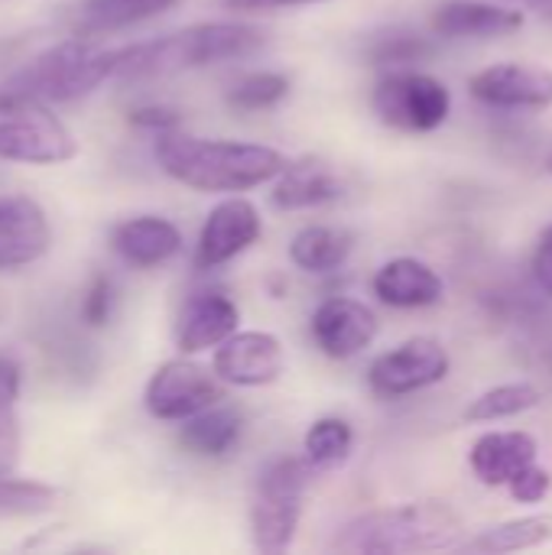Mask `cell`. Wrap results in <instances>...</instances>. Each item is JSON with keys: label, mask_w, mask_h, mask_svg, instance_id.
<instances>
[{"label": "cell", "mask_w": 552, "mask_h": 555, "mask_svg": "<svg viewBox=\"0 0 552 555\" xmlns=\"http://www.w3.org/2000/svg\"><path fill=\"white\" fill-rule=\"evenodd\" d=\"M537 439L530 433H485L468 455L475 478L488 488H508L527 465L537 462Z\"/></svg>", "instance_id": "19"}, {"label": "cell", "mask_w": 552, "mask_h": 555, "mask_svg": "<svg viewBox=\"0 0 552 555\" xmlns=\"http://www.w3.org/2000/svg\"><path fill=\"white\" fill-rule=\"evenodd\" d=\"M241 312L221 289H198L192 293L176 322V345L182 354H198L208 348H218L228 335L238 332Z\"/></svg>", "instance_id": "15"}, {"label": "cell", "mask_w": 552, "mask_h": 555, "mask_svg": "<svg viewBox=\"0 0 552 555\" xmlns=\"http://www.w3.org/2000/svg\"><path fill=\"white\" fill-rule=\"evenodd\" d=\"M309 478H312L309 462L293 455L273 459L257 475L251 494V537L260 553L277 555L290 550L303 520Z\"/></svg>", "instance_id": "5"}, {"label": "cell", "mask_w": 552, "mask_h": 555, "mask_svg": "<svg viewBox=\"0 0 552 555\" xmlns=\"http://www.w3.org/2000/svg\"><path fill=\"white\" fill-rule=\"evenodd\" d=\"M260 231H264V224H260V211L254 208V202H247L241 195L218 202L198 231L195 270L224 267L228 260L244 254L260 237Z\"/></svg>", "instance_id": "11"}, {"label": "cell", "mask_w": 552, "mask_h": 555, "mask_svg": "<svg viewBox=\"0 0 552 555\" xmlns=\"http://www.w3.org/2000/svg\"><path fill=\"white\" fill-rule=\"evenodd\" d=\"M462 537V517L446 501H410L355 517L332 540L335 553H436Z\"/></svg>", "instance_id": "2"}, {"label": "cell", "mask_w": 552, "mask_h": 555, "mask_svg": "<svg viewBox=\"0 0 552 555\" xmlns=\"http://www.w3.org/2000/svg\"><path fill=\"white\" fill-rule=\"evenodd\" d=\"M534 280L547 296H552V241L547 237H540L537 254H534Z\"/></svg>", "instance_id": "34"}, {"label": "cell", "mask_w": 552, "mask_h": 555, "mask_svg": "<svg viewBox=\"0 0 552 555\" xmlns=\"http://www.w3.org/2000/svg\"><path fill=\"white\" fill-rule=\"evenodd\" d=\"M371 107L381 124L403 133H429L452 111L449 88L423 72H390L371 91Z\"/></svg>", "instance_id": "7"}, {"label": "cell", "mask_w": 552, "mask_h": 555, "mask_svg": "<svg viewBox=\"0 0 552 555\" xmlns=\"http://www.w3.org/2000/svg\"><path fill=\"white\" fill-rule=\"evenodd\" d=\"M303 449H306V462L312 472H332L348 462V455L355 449V429L342 416L316 420L303 439Z\"/></svg>", "instance_id": "24"}, {"label": "cell", "mask_w": 552, "mask_h": 555, "mask_svg": "<svg viewBox=\"0 0 552 555\" xmlns=\"http://www.w3.org/2000/svg\"><path fill=\"white\" fill-rule=\"evenodd\" d=\"M286 367L283 345L270 332H234L215 351V374L234 387H267Z\"/></svg>", "instance_id": "12"}, {"label": "cell", "mask_w": 552, "mask_h": 555, "mask_svg": "<svg viewBox=\"0 0 552 555\" xmlns=\"http://www.w3.org/2000/svg\"><path fill=\"white\" fill-rule=\"evenodd\" d=\"M111 247L124 263L150 270V267L172 260L182 250V234L172 221L159 215H140V218L120 221L111 231Z\"/></svg>", "instance_id": "17"}, {"label": "cell", "mask_w": 552, "mask_h": 555, "mask_svg": "<svg viewBox=\"0 0 552 555\" xmlns=\"http://www.w3.org/2000/svg\"><path fill=\"white\" fill-rule=\"evenodd\" d=\"M449 367H452L449 351L436 338H410L371 364L368 384L377 397L397 400L446 380Z\"/></svg>", "instance_id": "9"}, {"label": "cell", "mask_w": 552, "mask_h": 555, "mask_svg": "<svg viewBox=\"0 0 552 555\" xmlns=\"http://www.w3.org/2000/svg\"><path fill=\"white\" fill-rule=\"evenodd\" d=\"M355 250V234L332 224H309L296 231L290 244V260L306 273H332Z\"/></svg>", "instance_id": "22"}, {"label": "cell", "mask_w": 552, "mask_h": 555, "mask_svg": "<svg viewBox=\"0 0 552 555\" xmlns=\"http://www.w3.org/2000/svg\"><path fill=\"white\" fill-rule=\"evenodd\" d=\"M552 488V475L547 468H540L537 462L534 465H527L511 485H508V491H511V498L517 501V504H540V501H547V494H550Z\"/></svg>", "instance_id": "32"}, {"label": "cell", "mask_w": 552, "mask_h": 555, "mask_svg": "<svg viewBox=\"0 0 552 555\" xmlns=\"http://www.w3.org/2000/svg\"><path fill=\"white\" fill-rule=\"evenodd\" d=\"M468 91L475 101L501 111H547L552 107V68L501 62L472 75Z\"/></svg>", "instance_id": "10"}, {"label": "cell", "mask_w": 552, "mask_h": 555, "mask_svg": "<svg viewBox=\"0 0 552 555\" xmlns=\"http://www.w3.org/2000/svg\"><path fill=\"white\" fill-rule=\"evenodd\" d=\"M221 400V384L218 374L195 364V361H166L153 371L146 390H143V406L153 420L163 423H182Z\"/></svg>", "instance_id": "8"}, {"label": "cell", "mask_w": 552, "mask_h": 555, "mask_svg": "<svg viewBox=\"0 0 552 555\" xmlns=\"http://www.w3.org/2000/svg\"><path fill=\"white\" fill-rule=\"evenodd\" d=\"M290 94V78L280 72H254L244 75L241 81H234V88L228 91V104L238 111H264L280 104Z\"/></svg>", "instance_id": "29"}, {"label": "cell", "mask_w": 552, "mask_h": 555, "mask_svg": "<svg viewBox=\"0 0 552 555\" xmlns=\"http://www.w3.org/2000/svg\"><path fill=\"white\" fill-rule=\"evenodd\" d=\"M543 400V393L527 384V380H517V384H501V387H491L485 390L478 400L468 403L465 410V420L468 423H498V420H514L521 413H530L537 410Z\"/></svg>", "instance_id": "26"}, {"label": "cell", "mask_w": 552, "mask_h": 555, "mask_svg": "<svg viewBox=\"0 0 552 555\" xmlns=\"http://www.w3.org/2000/svg\"><path fill=\"white\" fill-rule=\"evenodd\" d=\"M52 244L49 218L26 195L0 198V270H20L46 257Z\"/></svg>", "instance_id": "14"}, {"label": "cell", "mask_w": 552, "mask_h": 555, "mask_svg": "<svg viewBox=\"0 0 552 555\" xmlns=\"http://www.w3.org/2000/svg\"><path fill=\"white\" fill-rule=\"evenodd\" d=\"M527 7H530V10H537L540 16L552 20V0H527Z\"/></svg>", "instance_id": "36"}, {"label": "cell", "mask_w": 552, "mask_h": 555, "mask_svg": "<svg viewBox=\"0 0 552 555\" xmlns=\"http://www.w3.org/2000/svg\"><path fill=\"white\" fill-rule=\"evenodd\" d=\"M20 367L0 358V475H13L20 465Z\"/></svg>", "instance_id": "27"}, {"label": "cell", "mask_w": 552, "mask_h": 555, "mask_svg": "<svg viewBox=\"0 0 552 555\" xmlns=\"http://www.w3.org/2000/svg\"><path fill=\"white\" fill-rule=\"evenodd\" d=\"M59 504V491L42 481H23L0 475V517H36L49 514Z\"/></svg>", "instance_id": "28"}, {"label": "cell", "mask_w": 552, "mask_h": 555, "mask_svg": "<svg viewBox=\"0 0 552 555\" xmlns=\"http://www.w3.org/2000/svg\"><path fill=\"white\" fill-rule=\"evenodd\" d=\"M306 3H325V0H224L228 10H241V13H267V10L306 7Z\"/></svg>", "instance_id": "35"}, {"label": "cell", "mask_w": 552, "mask_h": 555, "mask_svg": "<svg viewBox=\"0 0 552 555\" xmlns=\"http://www.w3.org/2000/svg\"><path fill=\"white\" fill-rule=\"evenodd\" d=\"M342 195H345V179L322 159L286 163L277 172V185H273V205L280 211L322 208L329 202H338Z\"/></svg>", "instance_id": "20"}, {"label": "cell", "mask_w": 552, "mask_h": 555, "mask_svg": "<svg viewBox=\"0 0 552 555\" xmlns=\"http://www.w3.org/2000/svg\"><path fill=\"white\" fill-rule=\"evenodd\" d=\"M111 309H114V283L98 273L88 289H85V299H81V319L88 328H104L111 322Z\"/></svg>", "instance_id": "31"}, {"label": "cell", "mask_w": 552, "mask_h": 555, "mask_svg": "<svg viewBox=\"0 0 552 555\" xmlns=\"http://www.w3.org/2000/svg\"><path fill=\"white\" fill-rule=\"evenodd\" d=\"M117 62L120 49H104L91 36H75L36 55L3 88L46 104H65L91 94L104 78L117 72Z\"/></svg>", "instance_id": "4"}, {"label": "cell", "mask_w": 552, "mask_h": 555, "mask_svg": "<svg viewBox=\"0 0 552 555\" xmlns=\"http://www.w3.org/2000/svg\"><path fill=\"white\" fill-rule=\"evenodd\" d=\"M552 543V517L540 514V517H517L508 524H498L491 530H485L472 550L491 555H508V553H524V550H537Z\"/></svg>", "instance_id": "25"}, {"label": "cell", "mask_w": 552, "mask_h": 555, "mask_svg": "<svg viewBox=\"0 0 552 555\" xmlns=\"http://www.w3.org/2000/svg\"><path fill=\"white\" fill-rule=\"evenodd\" d=\"M374 296L390 309H426L436 306L446 293L442 276L416 260V257H394L374 273Z\"/></svg>", "instance_id": "18"}, {"label": "cell", "mask_w": 552, "mask_h": 555, "mask_svg": "<svg viewBox=\"0 0 552 555\" xmlns=\"http://www.w3.org/2000/svg\"><path fill=\"white\" fill-rule=\"evenodd\" d=\"M130 124L159 137V133H169L179 127V111H172L166 104H143V107L130 111Z\"/></svg>", "instance_id": "33"}, {"label": "cell", "mask_w": 552, "mask_h": 555, "mask_svg": "<svg viewBox=\"0 0 552 555\" xmlns=\"http://www.w3.org/2000/svg\"><path fill=\"white\" fill-rule=\"evenodd\" d=\"M547 169H550V176H552V150H550V156H547Z\"/></svg>", "instance_id": "38"}, {"label": "cell", "mask_w": 552, "mask_h": 555, "mask_svg": "<svg viewBox=\"0 0 552 555\" xmlns=\"http://www.w3.org/2000/svg\"><path fill=\"white\" fill-rule=\"evenodd\" d=\"M524 10L482 3V0H449L433 13V33L446 39H491L524 29Z\"/></svg>", "instance_id": "16"}, {"label": "cell", "mask_w": 552, "mask_h": 555, "mask_svg": "<svg viewBox=\"0 0 552 555\" xmlns=\"http://www.w3.org/2000/svg\"><path fill=\"white\" fill-rule=\"evenodd\" d=\"M433 55V42L416 33H387L377 36L368 49V59L374 65H410Z\"/></svg>", "instance_id": "30"}, {"label": "cell", "mask_w": 552, "mask_h": 555, "mask_svg": "<svg viewBox=\"0 0 552 555\" xmlns=\"http://www.w3.org/2000/svg\"><path fill=\"white\" fill-rule=\"evenodd\" d=\"M312 341L325 358L348 361L377 338V315L348 296H332L312 312Z\"/></svg>", "instance_id": "13"}, {"label": "cell", "mask_w": 552, "mask_h": 555, "mask_svg": "<svg viewBox=\"0 0 552 555\" xmlns=\"http://www.w3.org/2000/svg\"><path fill=\"white\" fill-rule=\"evenodd\" d=\"M267 42V33L251 23H195L172 36L120 46V62L114 75L150 78L182 68H205L228 59H244Z\"/></svg>", "instance_id": "3"}, {"label": "cell", "mask_w": 552, "mask_h": 555, "mask_svg": "<svg viewBox=\"0 0 552 555\" xmlns=\"http://www.w3.org/2000/svg\"><path fill=\"white\" fill-rule=\"evenodd\" d=\"M540 237H547V241H552V224H550V228H547V231H543V234H540Z\"/></svg>", "instance_id": "37"}, {"label": "cell", "mask_w": 552, "mask_h": 555, "mask_svg": "<svg viewBox=\"0 0 552 555\" xmlns=\"http://www.w3.org/2000/svg\"><path fill=\"white\" fill-rule=\"evenodd\" d=\"M78 153L72 130L46 101L0 88V159L26 166H55Z\"/></svg>", "instance_id": "6"}, {"label": "cell", "mask_w": 552, "mask_h": 555, "mask_svg": "<svg viewBox=\"0 0 552 555\" xmlns=\"http://www.w3.org/2000/svg\"><path fill=\"white\" fill-rule=\"evenodd\" d=\"M241 433H244V416L238 410H231V406H218L215 403V406H208V410L182 420L179 442L192 455L224 459L241 442Z\"/></svg>", "instance_id": "21"}, {"label": "cell", "mask_w": 552, "mask_h": 555, "mask_svg": "<svg viewBox=\"0 0 552 555\" xmlns=\"http://www.w3.org/2000/svg\"><path fill=\"white\" fill-rule=\"evenodd\" d=\"M156 159L163 172L195 192H247L286 166V156L264 143L205 140L189 133H159Z\"/></svg>", "instance_id": "1"}, {"label": "cell", "mask_w": 552, "mask_h": 555, "mask_svg": "<svg viewBox=\"0 0 552 555\" xmlns=\"http://www.w3.org/2000/svg\"><path fill=\"white\" fill-rule=\"evenodd\" d=\"M176 0H81L78 7V36H104L127 26H137L150 16H159Z\"/></svg>", "instance_id": "23"}]
</instances>
